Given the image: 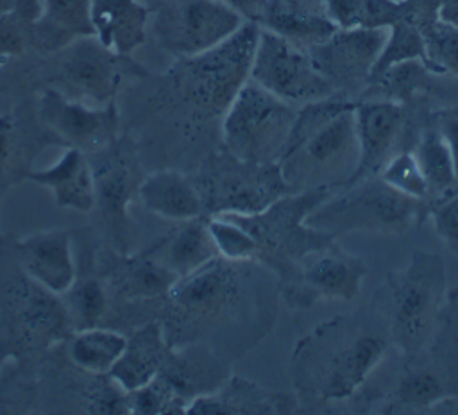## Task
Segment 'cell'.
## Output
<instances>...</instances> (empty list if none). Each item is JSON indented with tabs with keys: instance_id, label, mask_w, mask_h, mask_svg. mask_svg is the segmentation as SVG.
<instances>
[{
	"instance_id": "obj_21",
	"label": "cell",
	"mask_w": 458,
	"mask_h": 415,
	"mask_svg": "<svg viewBox=\"0 0 458 415\" xmlns=\"http://www.w3.org/2000/svg\"><path fill=\"white\" fill-rule=\"evenodd\" d=\"M148 7L140 0H91L95 38L111 52L129 57L147 39Z\"/></svg>"
},
{
	"instance_id": "obj_43",
	"label": "cell",
	"mask_w": 458,
	"mask_h": 415,
	"mask_svg": "<svg viewBox=\"0 0 458 415\" xmlns=\"http://www.w3.org/2000/svg\"><path fill=\"white\" fill-rule=\"evenodd\" d=\"M222 2H225L234 11H238L247 21L259 23V18H261L267 0H222Z\"/></svg>"
},
{
	"instance_id": "obj_3",
	"label": "cell",
	"mask_w": 458,
	"mask_h": 415,
	"mask_svg": "<svg viewBox=\"0 0 458 415\" xmlns=\"http://www.w3.org/2000/svg\"><path fill=\"white\" fill-rule=\"evenodd\" d=\"M386 349L388 338L361 320H327L297 343L292 356L293 385L320 401H344L365 385Z\"/></svg>"
},
{
	"instance_id": "obj_38",
	"label": "cell",
	"mask_w": 458,
	"mask_h": 415,
	"mask_svg": "<svg viewBox=\"0 0 458 415\" xmlns=\"http://www.w3.org/2000/svg\"><path fill=\"white\" fill-rule=\"evenodd\" d=\"M86 410L91 413H131L129 392L114 383L107 374L97 376V381L86 390Z\"/></svg>"
},
{
	"instance_id": "obj_28",
	"label": "cell",
	"mask_w": 458,
	"mask_h": 415,
	"mask_svg": "<svg viewBox=\"0 0 458 415\" xmlns=\"http://www.w3.org/2000/svg\"><path fill=\"white\" fill-rule=\"evenodd\" d=\"M413 154L428 182L429 197H435L438 200L440 197L447 195L458 182V177L454 172L451 152L437 127L422 129L415 143Z\"/></svg>"
},
{
	"instance_id": "obj_45",
	"label": "cell",
	"mask_w": 458,
	"mask_h": 415,
	"mask_svg": "<svg viewBox=\"0 0 458 415\" xmlns=\"http://www.w3.org/2000/svg\"><path fill=\"white\" fill-rule=\"evenodd\" d=\"M14 2H16V0H14Z\"/></svg>"
},
{
	"instance_id": "obj_29",
	"label": "cell",
	"mask_w": 458,
	"mask_h": 415,
	"mask_svg": "<svg viewBox=\"0 0 458 415\" xmlns=\"http://www.w3.org/2000/svg\"><path fill=\"white\" fill-rule=\"evenodd\" d=\"M179 277L157 258L131 259L122 272V292L131 299L166 297Z\"/></svg>"
},
{
	"instance_id": "obj_13",
	"label": "cell",
	"mask_w": 458,
	"mask_h": 415,
	"mask_svg": "<svg viewBox=\"0 0 458 415\" xmlns=\"http://www.w3.org/2000/svg\"><path fill=\"white\" fill-rule=\"evenodd\" d=\"M123 59L95 36L79 38L59 50V80L66 88L59 91L93 106L109 104L122 82Z\"/></svg>"
},
{
	"instance_id": "obj_32",
	"label": "cell",
	"mask_w": 458,
	"mask_h": 415,
	"mask_svg": "<svg viewBox=\"0 0 458 415\" xmlns=\"http://www.w3.org/2000/svg\"><path fill=\"white\" fill-rule=\"evenodd\" d=\"M68 320L73 331L95 327L107 308V297L98 279L75 281L72 288L61 295Z\"/></svg>"
},
{
	"instance_id": "obj_34",
	"label": "cell",
	"mask_w": 458,
	"mask_h": 415,
	"mask_svg": "<svg viewBox=\"0 0 458 415\" xmlns=\"http://www.w3.org/2000/svg\"><path fill=\"white\" fill-rule=\"evenodd\" d=\"M444 379L431 368H411L403 374L395 386V399L408 408H433L449 397Z\"/></svg>"
},
{
	"instance_id": "obj_37",
	"label": "cell",
	"mask_w": 458,
	"mask_h": 415,
	"mask_svg": "<svg viewBox=\"0 0 458 415\" xmlns=\"http://www.w3.org/2000/svg\"><path fill=\"white\" fill-rule=\"evenodd\" d=\"M208 227L220 258L229 261H256V241L238 222L218 213L208 218Z\"/></svg>"
},
{
	"instance_id": "obj_18",
	"label": "cell",
	"mask_w": 458,
	"mask_h": 415,
	"mask_svg": "<svg viewBox=\"0 0 458 415\" xmlns=\"http://www.w3.org/2000/svg\"><path fill=\"white\" fill-rule=\"evenodd\" d=\"M7 293L11 317L29 342L45 347L73 333L61 295L50 293L27 275Z\"/></svg>"
},
{
	"instance_id": "obj_39",
	"label": "cell",
	"mask_w": 458,
	"mask_h": 415,
	"mask_svg": "<svg viewBox=\"0 0 458 415\" xmlns=\"http://www.w3.org/2000/svg\"><path fill=\"white\" fill-rule=\"evenodd\" d=\"M429 215L440 240L458 256V191L440 197L429 209Z\"/></svg>"
},
{
	"instance_id": "obj_30",
	"label": "cell",
	"mask_w": 458,
	"mask_h": 415,
	"mask_svg": "<svg viewBox=\"0 0 458 415\" xmlns=\"http://www.w3.org/2000/svg\"><path fill=\"white\" fill-rule=\"evenodd\" d=\"M406 61H422L431 68V64L428 61L426 43H424L420 27L417 23H413L411 20H399L392 27H388L386 41H385L383 50L372 68L370 80L376 79L377 75H381L383 72H386L388 68L406 63Z\"/></svg>"
},
{
	"instance_id": "obj_20",
	"label": "cell",
	"mask_w": 458,
	"mask_h": 415,
	"mask_svg": "<svg viewBox=\"0 0 458 415\" xmlns=\"http://www.w3.org/2000/svg\"><path fill=\"white\" fill-rule=\"evenodd\" d=\"M29 181L52 191L57 208L89 213L97 206L93 166L79 148L68 147L61 157L45 170L27 172Z\"/></svg>"
},
{
	"instance_id": "obj_22",
	"label": "cell",
	"mask_w": 458,
	"mask_h": 415,
	"mask_svg": "<svg viewBox=\"0 0 458 415\" xmlns=\"http://www.w3.org/2000/svg\"><path fill=\"white\" fill-rule=\"evenodd\" d=\"M143 208L159 218L188 222L199 218L204 202L197 184L177 170L148 174L136 188Z\"/></svg>"
},
{
	"instance_id": "obj_16",
	"label": "cell",
	"mask_w": 458,
	"mask_h": 415,
	"mask_svg": "<svg viewBox=\"0 0 458 415\" xmlns=\"http://www.w3.org/2000/svg\"><path fill=\"white\" fill-rule=\"evenodd\" d=\"M245 21L222 0H190L175 13L165 41L177 55L193 57L231 38Z\"/></svg>"
},
{
	"instance_id": "obj_2",
	"label": "cell",
	"mask_w": 458,
	"mask_h": 415,
	"mask_svg": "<svg viewBox=\"0 0 458 415\" xmlns=\"http://www.w3.org/2000/svg\"><path fill=\"white\" fill-rule=\"evenodd\" d=\"M351 98L333 95L297 107L279 159L292 191L345 186L358 166L356 118Z\"/></svg>"
},
{
	"instance_id": "obj_1",
	"label": "cell",
	"mask_w": 458,
	"mask_h": 415,
	"mask_svg": "<svg viewBox=\"0 0 458 415\" xmlns=\"http://www.w3.org/2000/svg\"><path fill=\"white\" fill-rule=\"evenodd\" d=\"M259 261L215 258L179 277L166 301L181 327L193 333L229 331L233 354L252 347L276 315V292Z\"/></svg>"
},
{
	"instance_id": "obj_14",
	"label": "cell",
	"mask_w": 458,
	"mask_h": 415,
	"mask_svg": "<svg viewBox=\"0 0 458 415\" xmlns=\"http://www.w3.org/2000/svg\"><path fill=\"white\" fill-rule=\"evenodd\" d=\"M365 275V261L342 250L333 241L299 263L293 274L299 281L295 288L283 290V295L286 301L293 297L302 306H310L317 299L352 301L360 293Z\"/></svg>"
},
{
	"instance_id": "obj_26",
	"label": "cell",
	"mask_w": 458,
	"mask_h": 415,
	"mask_svg": "<svg viewBox=\"0 0 458 415\" xmlns=\"http://www.w3.org/2000/svg\"><path fill=\"white\" fill-rule=\"evenodd\" d=\"M215 258H218V250L211 238L208 220L204 222L199 216L182 222V227L166 240L163 254L157 259L177 277H184Z\"/></svg>"
},
{
	"instance_id": "obj_10",
	"label": "cell",
	"mask_w": 458,
	"mask_h": 415,
	"mask_svg": "<svg viewBox=\"0 0 458 415\" xmlns=\"http://www.w3.org/2000/svg\"><path fill=\"white\" fill-rule=\"evenodd\" d=\"M290 191L279 163L252 165L222 150V156L208 163L204 193L200 197L211 215H252Z\"/></svg>"
},
{
	"instance_id": "obj_40",
	"label": "cell",
	"mask_w": 458,
	"mask_h": 415,
	"mask_svg": "<svg viewBox=\"0 0 458 415\" xmlns=\"http://www.w3.org/2000/svg\"><path fill=\"white\" fill-rule=\"evenodd\" d=\"M29 36V21L14 7L0 9V55H18L23 52Z\"/></svg>"
},
{
	"instance_id": "obj_24",
	"label": "cell",
	"mask_w": 458,
	"mask_h": 415,
	"mask_svg": "<svg viewBox=\"0 0 458 415\" xmlns=\"http://www.w3.org/2000/svg\"><path fill=\"white\" fill-rule=\"evenodd\" d=\"M293 401L284 394L259 388L245 377H231L218 390L197 395L186 406L188 415L220 413H283L292 411Z\"/></svg>"
},
{
	"instance_id": "obj_8",
	"label": "cell",
	"mask_w": 458,
	"mask_h": 415,
	"mask_svg": "<svg viewBox=\"0 0 458 415\" xmlns=\"http://www.w3.org/2000/svg\"><path fill=\"white\" fill-rule=\"evenodd\" d=\"M445 265L440 254L415 250L404 270L390 279V336L404 354L424 349L445 299Z\"/></svg>"
},
{
	"instance_id": "obj_41",
	"label": "cell",
	"mask_w": 458,
	"mask_h": 415,
	"mask_svg": "<svg viewBox=\"0 0 458 415\" xmlns=\"http://www.w3.org/2000/svg\"><path fill=\"white\" fill-rule=\"evenodd\" d=\"M437 131L444 138L454 165V172L458 177V109H447L445 113L437 114Z\"/></svg>"
},
{
	"instance_id": "obj_5",
	"label": "cell",
	"mask_w": 458,
	"mask_h": 415,
	"mask_svg": "<svg viewBox=\"0 0 458 415\" xmlns=\"http://www.w3.org/2000/svg\"><path fill=\"white\" fill-rule=\"evenodd\" d=\"M347 188L318 204L306 216V225L331 238L354 231L399 234L429 213L422 209L428 208L426 200L406 197L379 177H367Z\"/></svg>"
},
{
	"instance_id": "obj_42",
	"label": "cell",
	"mask_w": 458,
	"mask_h": 415,
	"mask_svg": "<svg viewBox=\"0 0 458 415\" xmlns=\"http://www.w3.org/2000/svg\"><path fill=\"white\" fill-rule=\"evenodd\" d=\"M14 152V122L9 114L0 116V179L9 168Z\"/></svg>"
},
{
	"instance_id": "obj_25",
	"label": "cell",
	"mask_w": 458,
	"mask_h": 415,
	"mask_svg": "<svg viewBox=\"0 0 458 415\" xmlns=\"http://www.w3.org/2000/svg\"><path fill=\"white\" fill-rule=\"evenodd\" d=\"M93 34L91 0H41L29 38L43 50L59 52L72 41Z\"/></svg>"
},
{
	"instance_id": "obj_35",
	"label": "cell",
	"mask_w": 458,
	"mask_h": 415,
	"mask_svg": "<svg viewBox=\"0 0 458 415\" xmlns=\"http://www.w3.org/2000/svg\"><path fill=\"white\" fill-rule=\"evenodd\" d=\"M431 68L458 80V29L440 18L420 27Z\"/></svg>"
},
{
	"instance_id": "obj_11",
	"label": "cell",
	"mask_w": 458,
	"mask_h": 415,
	"mask_svg": "<svg viewBox=\"0 0 458 415\" xmlns=\"http://www.w3.org/2000/svg\"><path fill=\"white\" fill-rule=\"evenodd\" d=\"M388 29H336L326 41L310 48V57L336 95L363 93L383 50Z\"/></svg>"
},
{
	"instance_id": "obj_4",
	"label": "cell",
	"mask_w": 458,
	"mask_h": 415,
	"mask_svg": "<svg viewBox=\"0 0 458 415\" xmlns=\"http://www.w3.org/2000/svg\"><path fill=\"white\" fill-rule=\"evenodd\" d=\"M333 193L331 188L290 191L259 213H222L245 227L256 241V261L274 268L281 279L295 274L299 263L335 238L306 225V216ZM218 215V213H216Z\"/></svg>"
},
{
	"instance_id": "obj_44",
	"label": "cell",
	"mask_w": 458,
	"mask_h": 415,
	"mask_svg": "<svg viewBox=\"0 0 458 415\" xmlns=\"http://www.w3.org/2000/svg\"><path fill=\"white\" fill-rule=\"evenodd\" d=\"M438 18L458 29V0H444L438 9Z\"/></svg>"
},
{
	"instance_id": "obj_7",
	"label": "cell",
	"mask_w": 458,
	"mask_h": 415,
	"mask_svg": "<svg viewBox=\"0 0 458 415\" xmlns=\"http://www.w3.org/2000/svg\"><path fill=\"white\" fill-rule=\"evenodd\" d=\"M295 114L297 107L249 79L222 116V150L252 165L279 163Z\"/></svg>"
},
{
	"instance_id": "obj_17",
	"label": "cell",
	"mask_w": 458,
	"mask_h": 415,
	"mask_svg": "<svg viewBox=\"0 0 458 415\" xmlns=\"http://www.w3.org/2000/svg\"><path fill=\"white\" fill-rule=\"evenodd\" d=\"M16 250L23 275L50 293L63 295L77 281V265L68 231L47 229L30 233L18 241Z\"/></svg>"
},
{
	"instance_id": "obj_19",
	"label": "cell",
	"mask_w": 458,
	"mask_h": 415,
	"mask_svg": "<svg viewBox=\"0 0 458 415\" xmlns=\"http://www.w3.org/2000/svg\"><path fill=\"white\" fill-rule=\"evenodd\" d=\"M259 27L304 50L326 41L338 29L322 0H267Z\"/></svg>"
},
{
	"instance_id": "obj_23",
	"label": "cell",
	"mask_w": 458,
	"mask_h": 415,
	"mask_svg": "<svg viewBox=\"0 0 458 415\" xmlns=\"http://www.w3.org/2000/svg\"><path fill=\"white\" fill-rule=\"evenodd\" d=\"M168 356L170 351L161 324L147 322L127 338L122 356L107 376L131 394L154 379Z\"/></svg>"
},
{
	"instance_id": "obj_6",
	"label": "cell",
	"mask_w": 458,
	"mask_h": 415,
	"mask_svg": "<svg viewBox=\"0 0 458 415\" xmlns=\"http://www.w3.org/2000/svg\"><path fill=\"white\" fill-rule=\"evenodd\" d=\"M259 23L245 21L231 38L193 57H182L177 82L184 100L202 116L222 118L250 79Z\"/></svg>"
},
{
	"instance_id": "obj_27",
	"label": "cell",
	"mask_w": 458,
	"mask_h": 415,
	"mask_svg": "<svg viewBox=\"0 0 458 415\" xmlns=\"http://www.w3.org/2000/svg\"><path fill=\"white\" fill-rule=\"evenodd\" d=\"M127 336L104 327L79 329L70 335L68 356L72 363L91 376H106L122 356Z\"/></svg>"
},
{
	"instance_id": "obj_9",
	"label": "cell",
	"mask_w": 458,
	"mask_h": 415,
	"mask_svg": "<svg viewBox=\"0 0 458 415\" xmlns=\"http://www.w3.org/2000/svg\"><path fill=\"white\" fill-rule=\"evenodd\" d=\"M250 80L293 107L336 95L308 50L263 27L254 50Z\"/></svg>"
},
{
	"instance_id": "obj_12",
	"label": "cell",
	"mask_w": 458,
	"mask_h": 415,
	"mask_svg": "<svg viewBox=\"0 0 458 415\" xmlns=\"http://www.w3.org/2000/svg\"><path fill=\"white\" fill-rule=\"evenodd\" d=\"M38 113L41 122L57 134L68 147L84 154L106 148L118 131V111L114 102L93 106L72 98L57 88L41 93Z\"/></svg>"
},
{
	"instance_id": "obj_15",
	"label": "cell",
	"mask_w": 458,
	"mask_h": 415,
	"mask_svg": "<svg viewBox=\"0 0 458 415\" xmlns=\"http://www.w3.org/2000/svg\"><path fill=\"white\" fill-rule=\"evenodd\" d=\"M358 166L345 186L374 177L399 150L408 129L406 106L385 98H363L354 106Z\"/></svg>"
},
{
	"instance_id": "obj_31",
	"label": "cell",
	"mask_w": 458,
	"mask_h": 415,
	"mask_svg": "<svg viewBox=\"0 0 458 415\" xmlns=\"http://www.w3.org/2000/svg\"><path fill=\"white\" fill-rule=\"evenodd\" d=\"M97 204L113 218L125 220V208L136 193L131 166L123 159H107L100 170H93Z\"/></svg>"
},
{
	"instance_id": "obj_33",
	"label": "cell",
	"mask_w": 458,
	"mask_h": 415,
	"mask_svg": "<svg viewBox=\"0 0 458 415\" xmlns=\"http://www.w3.org/2000/svg\"><path fill=\"white\" fill-rule=\"evenodd\" d=\"M131 413L138 415H163V413H184L188 399L159 372L147 385L129 394Z\"/></svg>"
},
{
	"instance_id": "obj_36",
	"label": "cell",
	"mask_w": 458,
	"mask_h": 415,
	"mask_svg": "<svg viewBox=\"0 0 458 415\" xmlns=\"http://www.w3.org/2000/svg\"><path fill=\"white\" fill-rule=\"evenodd\" d=\"M377 177L395 191L415 200H426L429 188L413 150H399L379 170Z\"/></svg>"
}]
</instances>
